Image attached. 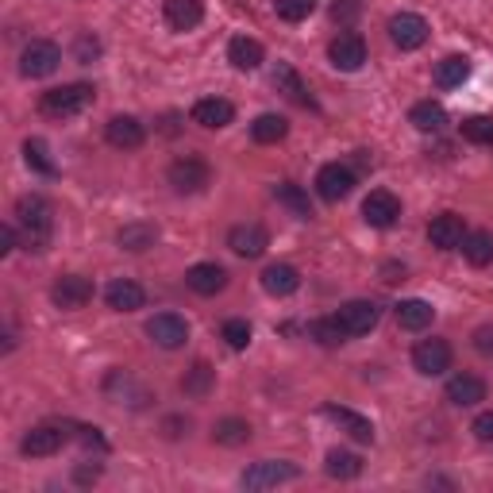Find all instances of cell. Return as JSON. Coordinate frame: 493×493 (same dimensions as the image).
Masks as SVG:
<instances>
[{
	"label": "cell",
	"mask_w": 493,
	"mask_h": 493,
	"mask_svg": "<svg viewBox=\"0 0 493 493\" xmlns=\"http://www.w3.org/2000/svg\"><path fill=\"white\" fill-rule=\"evenodd\" d=\"M93 105V85L74 81V85H62V89H51L42 93L39 100V112L51 116V120H66V116H78Z\"/></svg>",
	"instance_id": "cell-1"
},
{
	"label": "cell",
	"mask_w": 493,
	"mask_h": 493,
	"mask_svg": "<svg viewBox=\"0 0 493 493\" xmlns=\"http://www.w3.org/2000/svg\"><path fill=\"white\" fill-rule=\"evenodd\" d=\"M16 220H20L23 239H27V246H32V251H39V246L51 239L54 212H51V205H47L42 197H23L20 205H16Z\"/></svg>",
	"instance_id": "cell-2"
},
{
	"label": "cell",
	"mask_w": 493,
	"mask_h": 493,
	"mask_svg": "<svg viewBox=\"0 0 493 493\" xmlns=\"http://www.w3.org/2000/svg\"><path fill=\"white\" fill-rule=\"evenodd\" d=\"M170 185L178 193H200V190H209V181H212V170H209V163L205 158H197V154H185V158H178V163L170 166Z\"/></svg>",
	"instance_id": "cell-3"
},
{
	"label": "cell",
	"mask_w": 493,
	"mask_h": 493,
	"mask_svg": "<svg viewBox=\"0 0 493 493\" xmlns=\"http://www.w3.org/2000/svg\"><path fill=\"white\" fill-rule=\"evenodd\" d=\"M58 62H62V51H58L54 42L32 39L23 47V54H20V74L23 78H51L54 70H58Z\"/></svg>",
	"instance_id": "cell-4"
},
{
	"label": "cell",
	"mask_w": 493,
	"mask_h": 493,
	"mask_svg": "<svg viewBox=\"0 0 493 493\" xmlns=\"http://www.w3.org/2000/svg\"><path fill=\"white\" fill-rule=\"evenodd\" d=\"M301 470L293 467V462H255V467H246L243 478H239V486L243 489H274V486H282V482H293Z\"/></svg>",
	"instance_id": "cell-5"
},
{
	"label": "cell",
	"mask_w": 493,
	"mask_h": 493,
	"mask_svg": "<svg viewBox=\"0 0 493 493\" xmlns=\"http://www.w3.org/2000/svg\"><path fill=\"white\" fill-rule=\"evenodd\" d=\"M147 336H151V343L163 347V351H178V347H185V340H190V324H185V316H178V312H158L147 321Z\"/></svg>",
	"instance_id": "cell-6"
},
{
	"label": "cell",
	"mask_w": 493,
	"mask_h": 493,
	"mask_svg": "<svg viewBox=\"0 0 493 493\" xmlns=\"http://www.w3.org/2000/svg\"><path fill=\"white\" fill-rule=\"evenodd\" d=\"M389 39H394V47H401V51H420L428 42V20L416 16V12H397V16L389 20Z\"/></svg>",
	"instance_id": "cell-7"
},
{
	"label": "cell",
	"mask_w": 493,
	"mask_h": 493,
	"mask_svg": "<svg viewBox=\"0 0 493 493\" xmlns=\"http://www.w3.org/2000/svg\"><path fill=\"white\" fill-rule=\"evenodd\" d=\"M413 367L424 374V378H436V374L451 370V343L447 340H420L413 347Z\"/></svg>",
	"instance_id": "cell-8"
},
{
	"label": "cell",
	"mask_w": 493,
	"mask_h": 493,
	"mask_svg": "<svg viewBox=\"0 0 493 493\" xmlns=\"http://www.w3.org/2000/svg\"><path fill=\"white\" fill-rule=\"evenodd\" d=\"M328 58L336 70H343V74H355V70H362V62H367V42H362V35H355V32H343L340 39H331Z\"/></svg>",
	"instance_id": "cell-9"
},
{
	"label": "cell",
	"mask_w": 493,
	"mask_h": 493,
	"mask_svg": "<svg viewBox=\"0 0 493 493\" xmlns=\"http://www.w3.org/2000/svg\"><path fill=\"white\" fill-rule=\"evenodd\" d=\"M51 301L58 309H81V304L93 301V282L81 278V274H62V278L51 285Z\"/></svg>",
	"instance_id": "cell-10"
},
{
	"label": "cell",
	"mask_w": 493,
	"mask_h": 493,
	"mask_svg": "<svg viewBox=\"0 0 493 493\" xmlns=\"http://www.w3.org/2000/svg\"><path fill=\"white\" fill-rule=\"evenodd\" d=\"M401 216V200L389 190H370V197L362 200V220L370 228H394Z\"/></svg>",
	"instance_id": "cell-11"
},
{
	"label": "cell",
	"mask_w": 493,
	"mask_h": 493,
	"mask_svg": "<svg viewBox=\"0 0 493 493\" xmlns=\"http://www.w3.org/2000/svg\"><path fill=\"white\" fill-rule=\"evenodd\" d=\"M336 321L343 324L347 336H367V331H374V324H378V304L374 301H347V304H340Z\"/></svg>",
	"instance_id": "cell-12"
},
{
	"label": "cell",
	"mask_w": 493,
	"mask_h": 493,
	"mask_svg": "<svg viewBox=\"0 0 493 493\" xmlns=\"http://www.w3.org/2000/svg\"><path fill=\"white\" fill-rule=\"evenodd\" d=\"M355 190V173L347 170V166H340V163H328V166H321V173H316V193H321L324 200H343L347 193Z\"/></svg>",
	"instance_id": "cell-13"
},
{
	"label": "cell",
	"mask_w": 493,
	"mask_h": 493,
	"mask_svg": "<svg viewBox=\"0 0 493 493\" xmlns=\"http://www.w3.org/2000/svg\"><path fill=\"white\" fill-rule=\"evenodd\" d=\"M228 246L243 258H258L270 246V236H266L263 224H236L228 231Z\"/></svg>",
	"instance_id": "cell-14"
},
{
	"label": "cell",
	"mask_w": 493,
	"mask_h": 493,
	"mask_svg": "<svg viewBox=\"0 0 493 493\" xmlns=\"http://www.w3.org/2000/svg\"><path fill=\"white\" fill-rule=\"evenodd\" d=\"M428 239H432V246H440V251H455V246H462V239H467V224H462L459 212H443L428 224Z\"/></svg>",
	"instance_id": "cell-15"
},
{
	"label": "cell",
	"mask_w": 493,
	"mask_h": 493,
	"mask_svg": "<svg viewBox=\"0 0 493 493\" xmlns=\"http://www.w3.org/2000/svg\"><path fill=\"white\" fill-rule=\"evenodd\" d=\"M231 120H236V105L224 97H205L193 105V124L209 127V132H220V127H228Z\"/></svg>",
	"instance_id": "cell-16"
},
{
	"label": "cell",
	"mask_w": 493,
	"mask_h": 493,
	"mask_svg": "<svg viewBox=\"0 0 493 493\" xmlns=\"http://www.w3.org/2000/svg\"><path fill=\"white\" fill-rule=\"evenodd\" d=\"M105 139L116 151H135V147H143L147 132H143V124L135 120V116H112L108 127H105Z\"/></svg>",
	"instance_id": "cell-17"
},
{
	"label": "cell",
	"mask_w": 493,
	"mask_h": 493,
	"mask_svg": "<svg viewBox=\"0 0 493 493\" xmlns=\"http://www.w3.org/2000/svg\"><path fill=\"white\" fill-rule=\"evenodd\" d=\"M185 285L200 297H216V293H224V285H228V270L216 266V263H197V266H190V274H185Z\"/></svg>",
	"instance_id": "cell-18"
},
{
	"label": "cell",
	"mask_w": 493,
	"mask_h": 493,
	"mask_svg": "<svg viewBox=\"0 0 493 493\" xmlns=\"http://www.w3.org/2000/svg\"><path fill=\"white\" fill-rule=\"evenodd\" d=\"M62 443H66V432H62V428L42 424V428H32V432H27L23 443H20V451L32 455V459H47V455H54Z\"/></svg>",
	"instance_id": "cell-19"
},
{
	"label": "cell",
	"mask_w": 493,
	"mask_h": 493,
	"mask_svg": "<svg viewBox=\"0 0 493 493\" xmlns=\"http://www.w3.org/2000/svg\"><path fill=\"white\" fill-rule=\"evenodd\" d=\"M105 301H108V309H116V312H135V309L147 304V293H143V285L132 282V278H116L105 289Z\"/></svg>",
	"instance_id": "cell-20"
},
{
	"label": "cell",
	"mask_w": 493,
	"mask_h": 493,
	"mask_svg": "<svg viewBox=\"0 0 493 493\" xmlns=\"http://www.w3.org/2000/svg\"><path fill=\"white\" fill-rule=\"evenodd\" d=\"M447 401L459 405V409H470V405L486 401V382L478 378V374H455V378L447 382Z\"/></svg>",
	"instance_id": "cell-21"
},
{
	"label": "cell",
	"mask_w": 493,
	"mask_h": 493,
	"mask_svg": "<svg viewBox=\"0 0 493 493\" xmlns=\"http://www.w3.org/2000/svg\"><path fill=\"white\" fill-rule=\"evenodd\" d=\"M324 416H328V420H336V424H340L351 440H358V443H374V424H370L367 416H358V413H351V409H343V405H324Z\"/></svg>",
	"instance_id": "cell-22"
},
{
	"label": "cell",
	"mask_w": 493,
	"mask_h": 493,
	"mask_svg": "<svg viewBox=\"0 0 493 493\" xmlns=\"http://www.w3.org/2000/svg\"><path fill=\"white\" fill-rule=\"evenodd\" d=\"M163 16L173 32H193V27L205 20V5H200V0H166Z\"/></svg>",
	"instance_id": "cell-23"
},
{
	"label": "cell",
	"mask_w": 493,
	"mask_h": 493,
	"mask_svg": "<svg viewBox=\"0 0 493 493\" xmlns=\"http://www.w3.org/2000/svg\"><path fill=\"white\" fill-rule=\"evenodd\" d=\"M263 289L270 297H289V293H297L301 289V274L297 266H289V263H274L263 270Z\"/></svg>",
	"instance_id": "cell-24"
},
{
	"label": "cell",
	"mask_w": 493,
	"mask_h": 493,
	"mask_svg": "<svg viewBox=\"0 0 493 493\" xmlns=\"http://www.w3.org/2000/svg\"><path fill=\"white\" fill-rule=\"evenodd\" d=\"M263 58H266V51H263V42H258V39L236 35L228 42V62L236 70H258V66H263Z\"/></svg>",
	"instance_id": "cell-25"
},
{
	"label": "cell",
	"mask_w": 493,
	"mask_h": 493,
	"mask_svg": "<svg viewBox=\"0 0 493 493\" xmlns=\"http://www.w3.org/2000/svg\"><path fill=\"white\" fill-rule=\"evenodd\" d=\"M116 243H120L124 251L139 255V251H147V246L158 243V228H154L151 220H132V224H124V228H120V236H116Z\"/></svg>",
	"instance_id": "cell-26"
},
{
	"label": "cell",
	"mask_w": 493,
	"mask_h": 493,
	"mask_svg": "<svg viewBox=\"0 0 493 493\" xmlns=\"http://www.w3.org/2000/svg\"><path fill=\"white\" fill-rule=\"evenodd\" d=\"M432 321H436V309H432L428 301L409 297V301L397 304V324H401L405 331H424Z\"/></svg>",
	"instance_id": "cell-27"
},
{
	"label": "cell",
	"mask_w": 493,
	"mask_h": 493,
	"mask_svg": "<svg viewBox=\"0 0 493 493\" xmlns=\"http://www.w3.org/2000/svg\"><path fill=\"white\" fill-rule=\"evenodd\" d=\"M409 120H413L416 132H443V124H447V108L440 105V100H420V105H413Z\"/></svg>",
	"instance_id": "cell-28"
},
{
	"label": "cell",
	"mask_w": 493,
	"mask_h": 493,
	"mask_svg": "<svg viewBox=\"0 0 493 493\" xmlns=\"http://www.w3.org/2000/svg\"><path fill=\"white\" fill-rule=\"evenodd\" d=\"M470 78V58L467 54H447L443 62L436 66V85L440 89H455V85H462Z\"/></svg>",
	"instance_id": "cell-29"
},
{
	"label": "cell",
	"mask_w": 493,
	"mask_h": 493,
	"mask_svg": "<svg viewBox=\"0 0 493 493\" xmlns=\"http://www.w3.org/2000/svg\"><path fill=\"white\" fill-rule=\"evenodd\" d=\"M251 135H255V143H282L289 135V120L278 116V112H263L251 124Z\"/></svg>",
	"instance_id": "cell-30"
},
{
	"label": "cell",
	"mask_w": 493,
	"mask_h": 493,
	"mask_svg": "<svg viewBox=\"0 0 493 493\" xmlns=\"http://www.w3.org/2000/svg\"><path fill=\"white\" fill-rule=\"evenodd\" d=\"M462 255H467L470 266H489L493 263V236L489 231H467V239H462Z\"/></svg>",
	"instance_id": "cell-31"
},
{
	"label": "cell",
	"mask_w": 493,
	"mask_h": 493,
	"mask_svg": "<svg viewBox=\"0 0 493 493\" xmlns=\"http://www.w3.org/2000/svg\"><path fill=\"white\" fill-rule=\"evenodd\" d=\"M324 470H328V478H340V482H351V478H358L362 474V459L355 455V451H328V462H324Z\"/></svg>",
	"instance_id": "cell-32"
},
{
	"label": "cell",
	"mask_w": 493,
	"mask_h": 493,
	"mask_svg": "<svg viewBox=\"0 0 493 493\" xmlns=\"http://www.w3.org/2000/svg\"><path fill=\"white\" fill-rule=\"evenodd\" d=\"M212 440L220 443V447H239V443L251 440V424H246V420L228 416V420H220V424L212 428Z\"/></svg>",
	"instance_id": "cell-33"
},
{
	"label": "cell",
	"mask_w": 493,
	"mask_h": 493,
	"mask_svg": "<svg viewBox=\"0 0 493 493\" xmlns=\"http://www.w3.org/2000/svg\"><path fill=\"white\" fill-rule=\"evenodd\" d=\"M309 336L321 343V347H340V343L351 340V336L343 331V324L336 321V316H328V321H312V324H309Z\"/></svg>",
	"instance_id": "cell-34"
},
{
	"label": "cell",
	"mask_w": 493,
	"mask_h": 493,
	"mask_svg": "<svg viewBox=\"0 0 493 493\" xmlns=\"http://www.w3.org/2000/svg\"><path fill=\"white\" fill-rule=\"evenodd\" d=\"M212 378H216V370L209 367V362H197V367L181 378V389L190 397H209V389H212Z\"/></svg>",
	"instance_id": "cell-35"
},
{
	"label": "cell",
	"mask_w": 493,
	"mask_h": 493,
	"mask_svg": "<svg viewBox=\"0 0 493 493\" xmlns=\"http://www.w3.org/2000/svg\"><path fill=\"white\" fill-rule=\"evenodd\" d=\"M278 200H282L285 209H293V216H301V220H309V216H312L309 193H304L301 185H293V181H282V185H278Z\"/></svg>",
	"instance_id": "cell-36"
},
{
	"label": "cell",
	"mask_w": 493,
	"mask_h": 493,
	"mask_svg": "<svg viewBox=\"0 0 493 493\" xmlns=\"http://www.w3.org/2000/svg\"><path fill=\"white\" fill-rule=\"evenodd\" d=\"M462 139L467 143H478V147H486L493 143V116H470V120H462Z\"/></svg>",
	"instance_id": "cell-37"
},
{
	"label": "cell",
	"mask_w": 493,
	"mask_h": 493,
	"mask_svg": "<svg viewBox=\"0 0 493 493\" xmlns=\"http://www.w3.org/2000/svg\"><path fill=\"white\" fill-rule=\"evenodd\" d=\"M274 85H278V89H285L289 97L297 100V105H309V89L301 85V78H297L293 66H278V70H274Z\"/></svg>",
	"instance_id": "cell-38"
},
{
	"label": "cell",
	"mask_w": 493,
	"mask_h": 493,
	"mask_svg": "<svg viewBox=\"0 0 493 493\" xmlns=\"http://www.w3.org/2000/svg\"><path fill=\"white\" fill-rule=\"evenodd\" d=\"M312 8H316V0H274V12H278V20H285V23L309 20Z\"/></svg>",
	"instance_id": "cell-39"
},
{
	"label": "cell",
	"mask_w": 493,
	"mask_h": 493,
	"mask_svg": "<svg viewBox=\"0 0 493 493\" xmlns=\"http://www.w3.org/2000/svg\"><path fill=\"white\" fill-rule=\"evenodd\" d=\"M23 158H27V166H32V170H39V173H54V163H51L47 143H42V139H27V143H23Z\"/></svg>",
	"instance_id": "cell-40"
},
{
	"label": "cell",
	"mask_w": 493,
	"mask_h": 493,
	"mask_svg": "<svg viewBox=\"0 0 493 493\" xmlns=\"http://www.w3.org/2000/svg\"><path fill=\"white\" fill-rule=\"evenodd\" d=\"M220 336L228 340V347H236V351H243V347L251 343V324H246V321H228V324L220 328Z\"/></svg>",
	"instance_id": "cell-41"
},
{
	"label": "cell",
	"mask_w": 493,
	"mask_h": 493,
	"mask_svg": "<svg viewBox=\"0 0 493 493\" xmlns=\"http://www.w3.org/2000/svg\"><path fill=\"white\" fill-rule=\"evenodd\" d=\"M358 12H362L358 0H331V20H340V23L358 20Z\"/></svg>",
	"instance_id": "cell-42"
},
{
	"label": "cell",
	"mask_w": 493,
	"mask_h": 493,
	"mask_svg": "<svg viewBox=\"0 0 493 493\" xmlns=\"http://www.w3.org/2000/svg\"><path fill=\"white\" fill-rule=\"evenodd\" d=\"M97 54H100V42L93 35H78V42H74V58H78V62H93Z\"/></svg>",
	"instance_id": "cell-43"
},
{
	"label": "cell",
	"mask_w": 493,
	"mask_h": 493,
	"mask_svg": "<svg viewBox=\"0 0 493 493\" xmlns=\"http://www.w3.org/2000/svg\"><path fill=\"white\" fill-rule=\"evenodd\" d=\"M474 351L493 355V324H486V328H478V331H474Z\"/></svg>",
	"instance_id": "cell-44"
},
{
	"label": "cell",
	"mask_w": 493,
	"mask_h": 493,
	"mask_svg": "<svg viewBox=\"0 0 493 493\" xmlns=\"http://www.w3.org/2000/svg\"><path fill=\"white\" fill-rule=\"evenodd\" d=\"M474 436L482 443H493V413H482L474 420Z\"/></svg>",
	"instance_id": "cell-45"
},
{
	"label": "cell",
	"mask_w": 493,
	"mask_h": 493,
	"mask_svg": "<svg viewBox=\"0 0 493 493\" xmlns=\"http://www.w3.org/2000/svg\"><path fill=\"white\" fill-rule=\"evenodd\" d=\"M12 246H16V228L5 224V228H0V255H8Z\"/></svg>",
	"instance_id": "cell-46"
}]
</instances>
